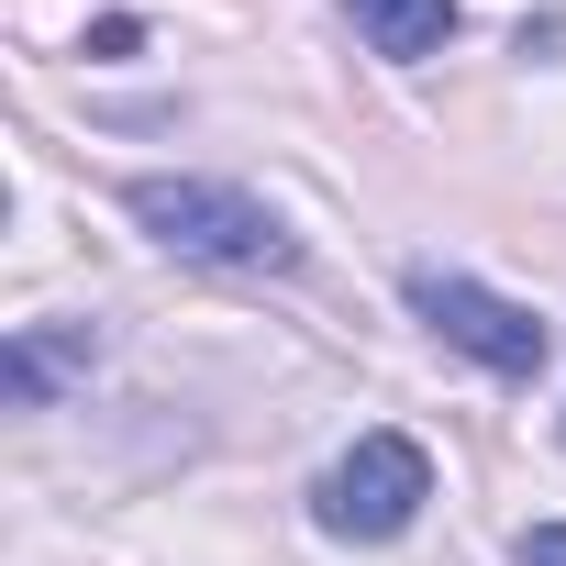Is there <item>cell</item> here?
<instances>
[{
    "instance_id": "cell-1",
    "label": "cell",
    "mask_w": 566,
    "mask_h": 566,
    "mask_svg": "<svg viewBox=\"0 0 566 566\" xmlns=\"http://www.w3.org/2000/svg\"><path fill=\"white\" fill-rule=\"evenodd\" d=\"M123 211L167 255H189V266H233V277H290L301 266V233L277 222L255 189H233V178H167V167H145V178H123Z\"/></svg>"
},
{
    "instance_id": "cell-2",
    "label": "cell",
    "mask_w": 566,
    "mask_h": 566,
    "mask_svg": "<svg viewBox=\"0 0 566 566\" xmlns=\"http://www.w3.org/2000/svg\"><path fill=\"white\" fill-rule=\"evenodd\" d=\"M433 500V455L411 433H356L323 478H312V533L334 544H400Z\"/></svg>"
},
{
    "instance_id": "cell-3",
    "label": "cell",
    "mask_w": 566,
    "mask_h": 566,
    "mask_svg": "<svg viewBox=\"0 0 566 566\" xmlns=\"http://www.w3.org/2000/svg\"><path fill=\"white\" fill-rule=\"evenodd\" d=\"M400 290H411L422 334H433V345H455V356H467V367H489V378H533V367H544V345H555L522 301L478 290V277H455V266H411Z\"/></svg>"
},
{
    "instance_id": "cell-4",
    "label": "cell",
    "mask_w": 566,
    "mask_h": 566,
    "mask_svg": "<svg viewBox=\"0 0 566 566\" xmlns=\"http://www.w3.org/2000/svg\"><path fill=\"white\" fill-rule=\"evenodd\" d=\"M101 367V334L90 323H34V334H12V356H0V389H12L23 411H45L67 378H90Z\"/></svg>"
},
{
    "instance_id": "cell-5",
    "label": "cell",
    "mask_w": 566,
    "mask_h": 566,
    "mask_svg": "<svg viewBox=\"0 0 566 566\" xmlns=\"http://www.w3.org/2000/svg\"><path fill=\"white\" fill-rule=\"evenodd\" d=\"M345 12H356V34H367L378 56H400V67H422V56L455 45V0H345Z\"/></svg>"
},
{
    "instance_id": "cell-6",
    "label": "cell",
    "mask_w": 566,
    "mask_h": 566,
    "mask_svg": "<svg viewBox=\"0 0 566 566\" xmlns=\"http://www.w3.org/2000/svg\"><path fill=\"white\" fill-rule=\"evenodd\" d=\"M511 566H566V522H533V533L511 544Z\"/></svg>"
},
{
    "instance_id": "cell-7",
    "label": "cell",
    "mask_w": 566,
    "mask_h": 566,
    "mask_svg": "<svg viewBox=\"0 0 566 566\" xmlns=\"http://www.w3.org/2000/svg\"><path fill=\"white\" fill-rule=\"evenodd\" d=\"M134 45H145V23H134V12H112V23H90V56H134Z\"/></svg>"
}]
</instances>
